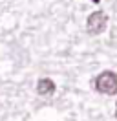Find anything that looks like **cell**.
Instances as JSON below:
<instances>
[{
	"label": "cell",
	"instance_id": "obj_4",
	"mask_svg": "<svg viewBox=\"0 0 117 121\" xmlns=\"http://www.w3.org/2000/svg\"><path fill=\"white\" fill-rule=\"evenodd\" d=\"M92 2H95V4H99V2H101V0H92Z\"/></svg>",
	"mask_w": 117,
	"mask_h": 121
},
{
	"label": "cell",
	"instance_id": "obj_5",
	"mask_svg": "<svg viewBox=\"0 0 117 121\" xmlns=\"http://www.w3.org/2000/svg\"><path fill=\"white\" fill-rule=\"evenodd\" d=\"M115 117H117V105H115Z\"/></svg>",
	"mask_w": 117,
	"mask_h": 121
},
{
	"label": "cell",
	"instance_id": "obj_3",
	"mask_svg": "<svg viewBox=\"0 0 117 121\" xmlns=\"http://www.w3.org/2000/svg\"><path fill=\"white\" fill-rule=\"evenodd\" d=\"M37 94H38V95H42V97L53 95V94H55V83H53L51 79L42 77V79L37 83Z\"/></svg>",
	"mask_w": 117,
	"mask_h": 121
},
{
	"label": "cell",
	"instance_id": "obj_2",
	"mask_svg": "<svg viewBox=\"0 0 117 121\" xmlns=\"http://www.w3.org/2000/svg\"><path fill=\"white\" fill-rule=\"evenodd\" d=\"M108 26V15L104 11H93L86 20V30L90 35H101Z\"/></svg>",
	"mask_w": 117,
	"mask_h": 121
},
{
	"label": "cell",
	"instance_id": "obj_1",
	"mask_svg": "<svg viewBox=\"0 0 117 121\" xmlns=\"http://www.w3.org/2000/svg\"><path fill=\"white\" fill-rule=\"evenodd\" d=\"M93 86L99 94H106V95H115L117 94V73L115 72H101L95 77Z\"/></svg>",
	"mask_w": 117,
	"mask_h": 121
}]
</instances>
